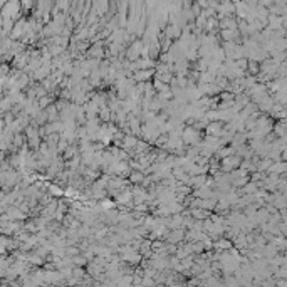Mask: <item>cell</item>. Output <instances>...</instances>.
<instances>
[{
    "mask_svg": "<svg viewBox=\"0 0 287 287\" xmlns=\"http://www.w3.org/2000/svg\"><path fill=\"white\" fill-rule=\"evenodd\" d=\"M136 143H138V141H136L135 138H131V136H126V138H124V146H126V148H129V146H136Z\"/></svg>",
    "mask_w": 287,
    "mask_h": 287,
    "instance_id": "2",
    "label": "cell"
},
{
    "mask_svg": "<svg viewBox=\"0 0 287 287\" xmlns=\"http://www.w3.org/2000/svg\"><path fill=\"white\" fill-rule=\"evenodd\" d=\"M141 180H143V173H141V171H136V173H133L131 175V182H141Z\"/></svg>",
    "mask_w": 287,
    "mask_h": 287,
    "instance_id": "3",
    "label": "cell"
},
{
    "mask_svg": "<svg viewBox=\"0 0 287 287\" xmlns=\"http://www.w3.org/2000/svg\"><path fill=\"white\" fill-rule=\"evenodd\" d=\"M153 69H148V71H139V72H136L135 74V79L136 81H139V82H148V79L153 76Z\"/></svg>",
    "mask_w": 287,
    "mask_h": 287,
    "instance_id": "1",
    "label": "cell"
}]
</instances>
